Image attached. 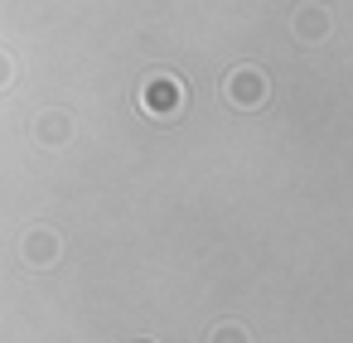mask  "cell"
I'll use <instances>...</instances> for the list:
<instances>
[{"mask_svg":"<svg viewBox=\"0 0 353 343\" xmlns=\"http://www.w3.org/2000/svg\"><path fill=\"white\" fill-rule=\"evenodd\" d=\"M266 73L261 68H252V63H242V68H232L228 78H223V97L237 107V112H252V107H261L266 102Z\"/></svg>","mask_w":353,"mask_h":343,"instance_id":"2","label":"cell"},{"mask_svg":"<svg viewBox=\"0 0 353 343\" xmlns=\"http://www.w3.org/2000/svg\"><path fill=\"white\" fill-rule=\"evenodd\" d=\"M184 102H189V92H184V83H179L174 73H150V78L141 83V112H145V116L170 121V116L184 112Z\"/></svg>","mask_w":353,"mask_h":343,"instance_id":"1","label":"cell"},{"mask_svg":"<svg viewBox=\"0 0 353 343\" xmlns=\"http://www.w3.org/2000/svg\"><path fill=\"white\" fill-rule=\"evenodd\" d=\"M34 136H39V145H68L73 116H68V112H39V116H34Z\"/></svg>","mask_w":353,"mask_h":343,"instance_id":"4","label":"cell"},{"mask_svg":"<svg viewBox=\"0 0 353 343\" xmlns=\"http://www.w3.org/2000/svg\"><path fill=\"white\" fill-rule=\"evenodd\" d=\"M329 30H334V20H329L324 6H300L295 10V39L300 44H319V39H329Z\"/></svg>","mask_w":353,"mask_h":343,"instance_id":"3","label":"cell"},{"mask_svg":"<svg viewBox=\"0 0 353 343\" xmlns=\"http://www.w3.org/2000/svg\"><path fill=\"white\" fill-rule=\"evenodd\" d=\"M25 261H30V266H54V261H59V232L30 227V237H25Z\"/></svg>","mask_w":353,"mask_h":343,"instance_id":"5","label":"cell"},{"mask_svg":"<svg viewBox=\"0 0 353 343\" xmlns=\"http://www.w3.org/2000/svg\"><path fill=\"white\" fill-rule=\"evenodd\" d=\"M10 83H15V59H10L6 49H0V92H6Z\"/></svg>","mask_w":353,"mask_h":343,"instance_id":"7","label":"cell"},{"mask_svg":"<svg viewBox=\"0 0 353 343\" xmlns=\"http://www.w3.org/2000/svg\"><path fill=\"white\" fill-rule=\"evenodd\" d=\"M208 343H247V329H242V324H218Z\"/></svg>","mask_w":353,"mask_h":343,"instance_id":"6","label":"cell"}]
</instances>
